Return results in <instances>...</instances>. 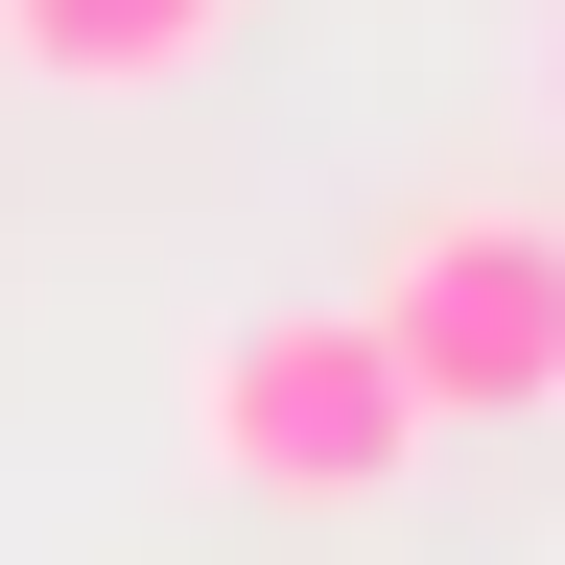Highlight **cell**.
Masks as SVG:
<instances>
[{
  "label": "cell",
  "instance_id": "cell-1",
  "mask_svg": "<svg viewBox=\"0 0 565 565\" xmlns=\"http://www.w3.org/2000/svg\"><path fill=\"white\" fill-rule=\"evenodd\" d=\"M189 424H212V471H236V494H282V519H353V494H401V448H424L377 307H259V330H212Z\"/></svg>",
  "mask_w": 565,
  "mask_h": 565
},
{
  "label": "cell",
  "instance_id": "cell-2",
  "mask_svg": "<svg viewBox=\"0 0 565 565\" xmlns=\"http://www.w3.org/2000/svg\"><path fill=\"white\" fill-rule=\"evenodd\" d=\"M353 307H377L424 424H542L565 401V212H424Z\"/></svg>",
  "mask_w": 565,
  "mask_h": 565
},
{
  "label": "cell",
  "instance_id": "cell-3",
  "mask_svg": "<svg viewBox=\"0 0 565 565\" xmlns=\"http://www.w3.org/2000/svg\"><path fill=\"white\" fill-rule=\"evenodd\" d=\"M212 47H236V0H0V71H47V95H166Z\"/></svg>",
  "mask_w": 565,
  "mask_h": 565
},
{
  "label": "cell",
  "instance_id": "cell-4",
  "mask_svg": "<svg viewBox=\"0 0 565 565\" xmlns=\"http://www.w3.org/2000/svg\"><path fill=\"white\" fill-rule=\"evenodd\" d=\"M542 95H565V24H542Z\"/></svg>",
  "mask_w": 565,
  "mask_h": 565
}]
</instances>
